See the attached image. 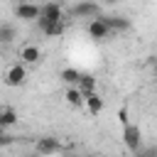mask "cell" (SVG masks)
Returning a JSON list of instances; mask_svg holds the SVG:
<instances>
[{
  "instance_id": "cell-1",
  "label": "cell",
  "mask_w": 157,
  "mask_h": 157,
  "mask_svg": "<svg viewBox=\"0 0 157 157\" xmlns=\"http://www.w3.org/2000/svg\"><path fill=\"white\" fill-rule=\"evenodd\" d=\"M123 142H125V147H128L130 155H135V152L145 145V142H142V130H140L137 123H128V125H123Z\"/></svg>"
},
{
  "instance_id": "cell-2",
  "label": "cell",
  "mask_w": 157,
  "mask_h": 157,
  "mask_svg": "<svg viewBox=\"0 0 157 157\" xmlns=\"http://www.w3.org/2000/svg\"><path fill=\"white\" fill-rule=\"evenodd\" d=\"M12 12H15V17L22 20V22H37V17H39V5H37V2H29V0H20V2L12 7Z\"/></svg>"
},
{
  "instance_id": "cell-3",
  "label": "cell",
  "mask_w": 157,
  "mask_h": 157,
  "mask_svg": "<svg viewBox=\"0 0 157 157\" xmlns=\"http://www.w3.org/2000/svg\"><path fill=\"white\" fill-rule=\"evenodd\" d=\"M25 81H27V66H25V64L15 61L12 66H7V71H5V86L20 88Z\"/></svg>"
},
{
  "instance_id": "cell-4",
  "label": "cell",
  "mask_w": 157,
  "mask_h": 157,
  "mask_svg": "<svg viewBox=\"0 0 157 157\" xmlns=\"http://www.w3.org/2000/svg\"><path fill=\"white\" fill-rule=\"evenodd\" d=\"M71 15L78 17V20H93V17L101 15V7H98V2H93V0H78V2L71 7Z\"/></svg>"
},
{
  "instance_id": "cell-5",
  "label": "cell",
  "mask_w": 157,
  "mask_h": 157,
  "mask_svg": "<svg viewBox=\"0 0 157 157\" xmlns=\"http://www.w3.org/2000/svg\"><path fill=\"white\" fill-rule=\"evenodd\" d=\"M37 20H44V22H66L64 20V7H61V2H44V5H39V17Z\"/></svg>"
},
{
  "instance_id": "cell-6",
  "label": "cell",
  "mask_w": 157,
  "mask_h": 157,
  "mask_svg": "<svg viewBox=\"0 0 157 157\" xmlns=\"http://www.w3.org/2000/svg\"><path fill=\"white\" fill-rule=\"evenodd\" d=\"M17 59H20V64H25V66H34V64L42 61V49H39L37 44H22L20 52H17Z\"/></svg>"
},
{
  "instance_id": "cell-7",
  "label": "cell",
  "mask_w": 157,
  "mask_h": 157,
  "mask_svg": "<svg viewBox=\"0 0 157 157\" xmlns=\"http://www.w3.org/2000/svg\"><path fill=\"white\" fill-rule=\"evenodd\" d=\"M34 152L37 155H42V157H49V155H56V152H61V142L56 140V137H39L37 142H34Z\"/></svg>"
},
{
  "instance_id": "cell-8",
  "label": "cell",
  "mask_w": 157,
  "mask_h": 157,
  "mask_svg": "<svg viewBox=\"0 0 157 157\" xmlns=\"http://www.w3.org/2000/svg\"><path fill=\"white\" fill-rule=\"evenodd\" d=\"M86 32H88V37H91V39H98V42L110 37V29L105 27V22H103V17H101V15H98V17H93V20H88Z\"/></svg>"
},
{
  "instance_id": "cell-9",
  "label": "cell",
  "mask_w": 157,
  "mask_h": 157,
  "mask_svg": "<svg viewBox=\"0 0 157 157\" xmlns=\"http://www.w3.org/2000/svg\"><path fill=\"white\" fill-rule=\"evenodd\" d=\"M101 17H103V22H105V27L110 32H125V29H130V20L123 17V15H101Z\"/></svg>"
},
{
  "instance_id": "cell-10",
  "label": "cell",
  "mask_w": 157,
  "mask_h": 157,
  "mask_svg": "<svg viewBox=\"0 0 157 157\" xmlns=\"http://www.w3.org/2000/svg\"><path fill=\"white\" fill-rule=\"evenodd\" d=\"M37 27L44 37H61L66 32V22H44V20H37Z\"/></svg>"
},
{
  "instance_id": "cell-11",
  "label": "cell",
  "mask_w": 157,
  "mask_h": 157,
  "mask_svg": "<svg viewBox=\"0 0 157 157\" xmlns=\"http://www.w3.org/2000/svg\"><path fill=\"white\" fill-rule=\"evenodd\" d=\"M83 108L88 110V115H101L103 113V98H101V93L98 91L86 93L83 96Z\"/></svg>"
},
{
  "instance_id": "cell-12",
  "label": "cell",
  "mask_w": 157,
  "mask_h": 157,
  "mask_svg": "<svg viewBox=\"0 0 157 157\" xmlns=\"http://www.w3.org/2000/svg\"><path fill=\"white\" fill-rule=\"evenodd\" d=\"M64 101H66V105L69 108H83V93L76 88V86H69L66 91H64Z\"/></svg>"
},
{
  "instance_id": "cell-13",
  "label": "cell",
  "mask_w": 157,
  "mask_h": 157,
  "mask_svg": "<svg viewBox=\"0 0 157 157\" xmlns=\"http://www.w3.org/2000/svg\"><path fill=\"white\" fill-rule=\"evenodd\" d=\"M59 78L66 83V86H78V78H81V71L74 69V66H66L59 71Z\"/></svg>"
},
{
  "instance_id": "cell-14",
  "label": "cell",
  "mask_w": 157,
  "mask_h": 157,
  "mask_svg": "<svg viewBox=\"0 0 157 157\" xmlns=\"http://www.w3.org/2000/svg\"><path fill=\"white\" fill-rule=\"evenodd\" d=\"M0 125L7 130V128H15L17 125V113L12 110V108H7V105H2L0 108Z\"/></svg>"
},
{
  "instance_id": "cell-15",
  "label": "cell",
  "mask_w": 157,
  "mask_h": 157,
  "mask_svg": "<svg viewBox=\"0 0 157 157\" xmlns=\"http://www.w3.org/2000/svg\"><path fill=\"white\" fill-rule=\"evenodd\" d=\"M15 39H17V29H15V25L2 22V25H0V44H12Z\"/></svg>"
},
{
  "instance_id": "cell-16",
  "label": "cell",
  "mask_w": 157,
  "mask_h": 157,
  "mask_svg": "<svg viewBox=\"0 0 157 157\" xmlns=\"http://www.w3.org/2000/svg\"><path fill=\"white\" fill-rule=\"evenodd\" d=\"M76 88H78L83 96H86V93H93V91H96V78H93L91 74H81L78 86H76Z\"/></svg>"
},
{
  "instance_id": "cell-17",
  "label": "cell",
  "mask_w": 157,
  "mask_h": 157,
  "mask_svg": "<svg viewBox=\"0 0 157 157\" xmlns=\"http://www.w3.org/2000/svg\"><path fill=\"white\" fill-rule=\"evenodd\" d=\"M135 157H157V150H155V147H145V145H142V147L135 152Z\"/></svg>"
},
{
  "instance_id": "cell-18",
  "label": "cell",
  "mask_w": 157,
  "mask_h": 157,
  "mask_svg": "<svg viewBox=\"0 0 157 157\" xmlns=\"http://www.w3.org/2000/svg\"><path fill=\"white\" fill-rule=\"evenodd\" d=\"M12 142H15V137H12V135H7V132H2V135H0V147H7V145H12Z\"/></svg>"
},
{
  "instance_id": "cell-19",
  "label": "cell",
  "mask_w": 157,
  "mask_h": 157,
  "mask_svg": "<svg viewBox=\"0 0 157 157\" xmlns=\"http://www.w3.org/2000/svg\"><path fill=\"white\" fill-rule=\"evenodd\" d=\"M118 120H120V125H128V123H130V118H128V108H120Z\"/></svg>"
},
{
  "instance_id": "cell-20",
  "label": "cell",
  "mask_w": 157,
  "mask_h": 157,
  "mask_svg": "<svg viewBox=\"0 0 157 157\" xmlns=\"http://www.w3.org/2000/svg\"><path fill=\"white\" fill-rule=\"evenodd\" d=\"M25 157H42V155H37V152H29V155H25Z\"/></svg>"
},
{
  "instance_id": "cell-21",
  "label": "cell",
  "mask_w": 157,
  "mask_h": 157,
  "mask_svg": "<svg viewBox=\"0 0 157 157\" xmlns=\"http://www.w3.org/2000/svg\"><path fill=\"white\" fill-rule=\"evenodd\" d=\"M105 2H108V5H115V2H120V0H105Z\"/></svg>"
},
{
  "instance_id": "cell-22",
  "label": "cell",
  "mask_w": 157,
  "mask_h": 157,
  "mask_svg": "<svg viewBox=\"0 0 157 157\" xmlns=\"http://www.w3.org/2000/svg\"><path fill=\"white\" fill-rule=\"evenodd\" d=\"M2 132H5V128H2V125H0V135H2Z\"/></svg>"
}]
</instances>
